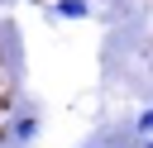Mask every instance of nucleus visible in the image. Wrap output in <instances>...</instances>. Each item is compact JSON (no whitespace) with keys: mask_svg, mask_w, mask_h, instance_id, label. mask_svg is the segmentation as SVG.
<instances>
[{"mask_svg":"<svg viewBox=\"0 0 153 148\" xmlns=\"http://www.w3.org/2000/svg\"><path fill=\"white\" fill-rule=\"evenodd\" d=\"M143 148H153V134H148V143H143Z\"/></svg>","mask_w":153,"mask_h":148,"instance_id":"nucleus-4","label":"nucleus"},{"mask_svg":"<svg viewBox=\"0 0 153 148\" xmlns=\"http://www.w3.org/2000/svg\"><path fill=\"white\" fill-rule=\"evenodd\" d=\"M53 14H57V19H86V14H91V5H86V0H57V5H53Z\"/></svg>","mask_w":153,"mask_h":148,"instance_id":"nucleus-1","label":"nucleus"},{"mask_svg":"<svg viewBox=\"0 0 153 148\" xmlns=\"http://www.w3.org/2000/svg\"><path fill=\"white\" fill-rule=\"evenodd\" d=\"M134 129H139V134H143V138H148V134H153V105H148V110H143V115H139V119H134Z\"/></svg>","mask_w":153,"mask_h":148,"instance_id":"nucleus-3","label":"nucleus"},{"mask_svg":"<svg viewBox=\"0 0 153 148\" xmlns=\"http://www.w3.org/2000/svg\"><path fill=\"white\" fill-rule=\"evenodd\" d=\"M33 134H38V115H19L14 119V143H29Z\"/></svg>","mask_w":153,"mask_h":148,"instance_id":"nucleus-2","label":"nucleus"}]
</instances>
